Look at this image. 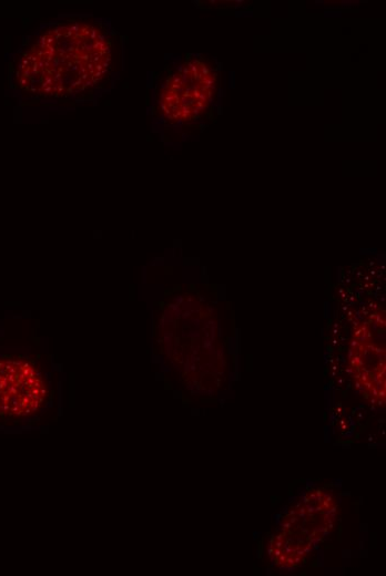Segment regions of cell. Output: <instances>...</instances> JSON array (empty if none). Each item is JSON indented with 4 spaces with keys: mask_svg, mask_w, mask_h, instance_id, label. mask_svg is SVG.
Listing matches in <instances>:
<instances>
[{
    "mask_svg": "<svg viewBox=\"0 0 386 576\" xmlns=\"http://www.w3.org/2000/svg\"><path fill=\"white\" fill-rule=\"evenodd\" d=\"M45 398V382L32 363L19 358H0V418L29 416L41 408Z\"/></svg>",
    "mask_w": 386,
    "mask_h": 576,
    "instance_id": "1",
    "label": "cell"
}]
</instances>
